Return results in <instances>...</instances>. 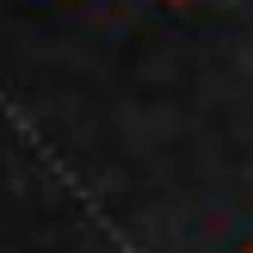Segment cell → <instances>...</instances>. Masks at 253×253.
<instances>
[{"label":"cell","instance_id":"obj_1","mask_svg":"<svg viewBox=\"0 0 253 253\" xmlns=\"http://www.w3.org/2000/svg\"><path fill=\"white\" fill-rule=\"evenodd\" d=\"M247 253H253V241H247Z\"/></svg>","mask_w":253,"mask_h":253}]
</instances>
